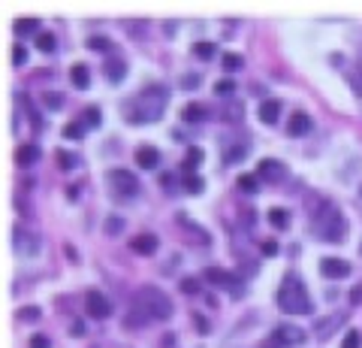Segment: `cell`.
I'll return each instance as SVG.
<instances>
[{"mask_svg":"<svg viewBox=\"0 0 362 348\" xmlns=\"http://www.w3.org/2000/svg\"><path fill=\"white\" fill-rule=\"evenodd\" d=\"M173 300H169L160 288L154 285H142L133 294V312L124 318V327H133V324H145V321H169L173 318Z\"/></svg>","mask_w":362,"mask_h":348,"instance_id":"6da1fadb","label":"cell"},{"mask_svg":"<svg viewBox=\"0 0 362 348\" xmlns=\"http://www.w3.org/2000/svg\"><path fill=\"white\" fill-rule=\"evenodd\" d=\"M166 103H169L166 85H145L127 103V121L130 125H154V121L163 118Z\"/></svg>","mask_w":362,"mask_h":348,"instance_id":"7a4b0ae2","label":"cell"},{"mask_svg":"<svg viewBox=\"0 0 362 348\" xmlns=\"http://www.w3.org/2000/svg\"><path fill=\"white\" fill-rule=\"evenodd\" d=\"M275 300H278L281 309L290 312V315H308V312L314 309L311 297H308V288H305V282L296 273H287L284 279H281Z\"/></svg>","mask_w":362,"mask_h":348,"instance_id":"3957f363","label":"cell"},{"mask_svg":"<svg viewBox=\"0 0 362 348\" xmlns=\"http://www.w3.org/2000/svg\"><path fill=\"white\" fill-rule=\"evenodd\" d=\"M311 228H314V233H317V240L338 245V242L344 240V233H347L344 212L338 209V206H332V203H326V206H320V212L314 215Z\"/></svg>","mask_w":362,"mask_h":348,"instance_id":"277c9868","label":"cell"},{"mask_svg":"<svg viewBox=\"0 0 362 348\" xmlns=\"http://www.w3.org/2000/svg\"><path fill=\"white\" fill-rule=\"evenodd\" d=\"M106 185L112 188V194H115L118 200H133L136 194H139V179H136L130 170H109Z\"/></svg>","mask_w":362,"mask_h":348,"instance_id":"5b68a950","label":"cell"},{"mask_svg":"<svg viewBox=\"0 0 362 348\" xmlns=\"http://www.w3.org/2000/svg\"><path fill=\"white\" fill-rule=\"evenodd\" d=\"M206 282L218 285L221 291H230L233 297H242V294H245V285H242V279H239V276H233L230 269H221V266H209V269H206Z\"/></svg>","mask_w":362,"mask_h":348,"instance_id":"8992f818","label":"cell"},{"mask_svg":"<svg viewBox=\"0 0 362 348\" xmlns=\"http://www.w3.org/2000/svg\"><path fill=\"white\" fill-rule=\"evenodd\" d=\"M13 249L21 257H33L40 252V237H37V233H30V230H25L21 224H16V228H13Z\"/></svg>","mask_w":362,"mask_h":348,"instance_id":"52a82bcc","label":"cell"},{"mask_svg":"<svg viewBox=\"0 0 362 348\" xmlns=\"http://www.w3.org/2000/svg\"><path fill=\"white\" fill-rule=\"evenodd\" d=\"M85 309H88V315L90 318H109L112 315V303L106 294H100V291H88L85 294Z\"/></svg>","mask_w":362,"mask_h":348,"instance_id":"ba28073f","label":"cell"},{"mask_svg":"<svg viewBox=\"0 0 362 348\" xmlns=\"http://www.w3.org/2000/svg\"><path fill=\"white\" fill-rule=\"evenodd\" d=\"M350 312L341 309V312H332L329 318H320V321H314V333L320 336V339H329V336L338 330V327H344V321H347Z\"/></svg>","mask_w":362,"mask_h":348,"instance_id":"9c48e42d","label":"cell"},{"mask_svg":"<svg viewBox=\"0 0 362 348\" xmlns=\"http://www.w3.org/2000/svg\"><path fill=\"white\" fill-rule=\"evenodd\" d=\"M272 342H278V345H302L305 333L299 327H293V324H278V327L272 330Z\"/></svg>","mask_w":362,"mask_h":348,"instance_id":"30bf717a","label":"cell"},{"mask_svg":"<svg viewBox=\"0 0 362 348\" xmlns=\"http://www.w3.org/2000/svg\"><path fill=\"white\" fill-rule=\"evenodd\" d=\"M257 176L266 179V182H281V179L287 176V167L281 161H275V158H263L259 167H257Z\"/></svg>","mask_w":362,"mask_h":348,"instance_id":"8fae6325","label":"cell"},{"mask_svg":"<svg viewBox=\"0 0 362 348\" xmlns=\"http://www.w3.org/2000/svg\"><path fill=\"white\" fill-rule=\"evenodd\" d=\"M320 273L326 279H344V276H350V261H344V257H323Z\"/></svg>","mask_w":362,"mask_h":348,"instance_id":"7c38bea8","label":"cell"},{"mask_svg":"<svg viewBox=\"0 0 362 348\" xmlns=\"http://www.w3.org/2000/svg\"><path fill=\"white\" fill-rule=\"evenodd\" d=\"M281 100L278 97H269V100H263V103H259V121H263V125H278V118H281Z\"/></svg>","mask_w":362,"mask_h":348,"instance_id":"4fadbf2b","label":"cell"},{"mask_svg":"<svg viewBox=\"0 0 362 348\" xmlns=\"http://www.w3.org/2000/svg\"><path fill=\"white\" fill-rule=\"evenodd\" d=\"M308 130H311V116L308 112H302V109H296L290 116V121H287V133L290 137H305Z\"/></svg>","mask_w":362,"mask_h":348,"instance_id":"5bb4252c","label":"cell"},{"mask_svg":"<svg viewBox=\"0 0 362 348\" xmlns=\"http://www.w3.org/2000/svg\"><path fill=\"white\" fill-rule=\"evenodd\" d=\"M136 164H139L142 170H154V167L160 164V152H157L154 145H139V149H136Z\"/></svg>","mask_w":362,"mask_h":348,"instance_id":"9a60e30c","label":"cell"},{"mask_svg":"<svg viewBox=\"0 0 362 348\" xmlns=\"http://www.w3.org/2000/svg\"><path fill=\"white\" fill-rule=\"evenodd\" d=\"M37 161H40V145L21 142L18 149H16V164H18V167H33Z\"/></svg>","mask_w":362,"mask_h":348,"instance_id":"2e32d148","label":"cell"},{"mask_svg":"<svg viewBox=\"0 0 362 348\" xmlns=\"http://www.w3.org/2000/svg\"><path fill=\"white\" fill-rule=\"evenodd\" d=\"M157 245H160V242H157L154 233H139V237L130 240V249H133L136 254H154Z\"/></svg>","mask_w":362,"mask_h":348,"instance_id":"e0dca14e","label":"cell"},{"mask_svg":"<svg viewBox=\"0 0 362 348\" xmlns=\"http://www.w3.org/2000/svg\"><path fill=\"white\" fill-rule=\"evenodd\" d=\"M103 73H106V79H109V82H124V76H127V61L109 58L106 67H103Z\"/></svg>","mask_w":362,"mask_h":348,"instance_id":"ac0fdd59","label":"cell"},{"mask_svg":"<svg viewBox=\"0 0 362 348\" xmlns=\"http://www.w3.org/2000/svg\"><path fill=\"white\" fill-rule=\"evenodd\" d=\"M16 37H28V33H37V37H40V18H33V16H25V18H18L16 21Z\"/></svg>","mask_w":362,"mask_h":348,"instance_id":"d6986e66","label":"cell"},{"mask_svg":"<svg viewBox=\"0 0 362 348\" xmlns=\"http://www.w3.org/2000/svg\"><path fill=\"white\" fill-rule=\"evenodd\" d=\"M70 79H73L76 88H82V91H85V88L90 85V70H88V64H73V67H70Z\"/></svg>","mask_w":362,"mask_h":348,"instance_id":"ffe728a7","label":"cell"},{"mask_svg":"<svg viewBox=\"0 0 362 348\" xmlns=\"http://www.w3.org/2000/svg\"><path fill=\"white\" fill-rule=\"evenodd\" d=\"M54 164H58L61 170H76V167L82 164V161H78V155H76V152H66V149H54Z\"/></svg>","mask_w":362,"mask_h":348,"instance_id":"44dd1931","label":"cell"},{"mask_svg":"<svg viewBox=\"0 0 362 348\" xmlns=\"http://www.w3.org/2000/svg\"><path fill=\"white\" fill-rule=\"evenodd\" d=\"M247 152H251V145H247V142H239V145H230V149H223V164L226 167H230V164H239L242 158H245V155Z\"/></svg>","mask_w":362,"mask_h":348,"instance_id":"7402d4cb","label":"cell"},{"mask_svg":"<svg viewBox=\"0 0 362 348\" xmlns=\"http://www.w3.org/2000/svg\"><path fill=\"white\" fill-rule=\"evenodd\" d=\"M269 224H272V228H278V230H287L290 228V212L284 206L269 209Z\"/></svg>","mask_w":362,"mask_h":348,"instance_id":"603a6c76","label":"cell"},{"mask_svg":"<svg viewBox=\"0 0 362 348\" xmlns=\"http://www.w3.org/2000/svg\"><path fill=\"white\" fill-rule=\"evenodd\" d=\"M202 158H206V155H202V149H197V145H190V149H187V158H185V164H181V170H185L187 176H194V170L202 164Z\"/></svg>","mask_w":362,"mask_h":348,"instance_id":"cb8c5ba5","label":"cell"},{"mask_svg":"<svg viewBox=\"0 0 362 348\" xmlns=\"http://www.w3.org/2000/svg\"><path fill=\"white\" fill-rule=\"evenodd\" d=\"M206 116H209V112H206V106H202V103H187L185 109H181V118H185V121H202Z\"/></svg>","mask_w":362,"mask_h":348,"instance_id":"d4e9b609","label":"cell"},{"mask_svg":"<svg viewBox=\"0 0 362 348\" xmlns=\"http://www.w3.org/2000/svg\"><path fill=\"white\" fill-rule=\"evenodd\" d=\"M235 185H239V188L245 191V194H257L259 176H254V173H242V176H239V182H235Z\"/></svg>","mask_w":362,"mask_h":348,"instance_id":"484cf974","label":"cell"},{"mask_svg":"<svg viewBox=\"0 0 362 348\" xmlns=\"http://www.w3.org/2000/svg\"><path fill=\"white\" fill-rule=\"evenodd\" d=\"M347 82H350V88H354V91L362 97V61L350 67V73H347Z\"/></svg>","mask_w":362,"mask_h":348,"instance_id":"4316f807","label":"cell"},{"mask_svg":"<svg viewBox=\"0 0 362 348\" xmlns=\"http://www.w3.org/2000/svg\"><path fill=\"white\" fill-rule=\"evenodd\" d=\"M242 64H245V58H242L239 52H226V55H223V70H226V73L242 70Z\"/></svg>","mask_w":362,"mask_h":348,"instance_id":"83f0119b","label":"cell"},{"mask_svg":"<svg viewBox=\"0 0 362 348\" xmlns=\"http://www.w3.org/2000/svg\"><path fill=\"white\" fill-rule=\"evenodd\" d=\"M54 43H58V40H54V33L42 30L40 37H37V49H40V52H45V55H52V52H54Z\"/></svg>","mask_w":362,"mask_h":348,"instance_id":"f1b7e54d","label":"cell"},{"mask_svg":"<svg viewBox=\"0 0 362 348\" xmlns=\"http://www.w3.org/2000/svg\"><path fill=\"white\" fill-rule=\"evenodd\" d=\"M194 55H197V58H202V61H209L211 55H214V43H206V40L194 43Z\"/></svg>","mask_w":362,"mask_h":348,"instance_id":"f546056e","label":"cell"},{"mask_svg":"<svg viewBox=\"0 0 362 348\" xmlns=\"http://www.w3.org/2000/svg\"><path fill=\"white\" fill-rule=\"evenodd\" d=\"M103 228H106V233H109V237H118V233L124 230V221H121L118 215H112V218H106V224H103Z\"/></svg>","mask_w":362,"mask_h":348,"instance_id":"4dcf8cb0","label":"cell"},{"mask_svg":"<svg viewBox=\"0 0 362 348\" xmlns=\"http://www.w3.org/2000/svg\"><path fill=\"white\" fill-rule=\"evenodd\" d=\"M42 100H45V106L49 109H61L64 106V94H54V91H45Z\"/></svg>","mask_w":362,"mask_h":348,"instance_id":"1f68e13d","label":"cell"},{"mask_svg":"<svg viewBox=\"0 0 362 348\" xmlns=\"http://www.w3.org/2000/svg\"><path fill=\"white\" fill-rule=\"evenodd\" d=\"M185 188L190 191V194H199V191L206 188V182H202L199 176H187V179H185Z\"/></svg>","mask_w":362,"mask_h":348,"instance_id":"d6a6232c","label":"cell"},{"mask_svg":"<svg viewBox=\"0 0 362 348\" xmlns=\"http://www.w3.org/2000/svg\"><path fill=\"white\" fill-rule=\"evenodd\" d=\"M178 288L185 291V294H197V291H199V282H197L194 276H185V279H181V285H178Z\"/></svg>","mask_w":362,"mask_h":348,"instance_id":"836d02e7","label":"cell"},{"mask_svg":"<svg viewBox=\"0 0 362 348\" xmlns=\"http://www.w3.org/2000/svg\"><path fill=\"white\" fill-rule=\"evenodd\" d=\"M214 91H218L221 97H226V94L235 91V82L233 79H221V82H214Z\"/></svg>","mask_w":362,"mask_h":348,"instance_id":"e575fe53","label":"cell"},{"mask_svg":"<svg viewBox=\"0 0 362 348\" xmlns=\"http://www.w3.org/2000/svg\"><path fill=\"white\" fill-rule=\"evenodd\" d=\"M88 46H90V49H97V52H109V49H112V43H109L106 37H90V40H88Z\"/></svg>","mask_w":362,"mask_h":348,"instance_id":"d590c367","label":"cell"},{"mask_svg":"<svg viewBox=\"0 0 362 348\" xmlns=\"http://www.w3.org/2000/svg\"><path fill=\"white\" fill-rule=\"evenodd\" d=\"M18 321H40V309L37 306H25L18 312Z\"/></svg>","mask_w":362,"mask_h":348,"instance_id":"8d00e7d4","label":"cell"},{"mask_svg":"<svg viewBox=\"0 0 362 348\" xmlns=\"http://www.w3.org/2000/svg\"><path fill=\"white\" fill-rule=\"evenodd\" d=\"M359 342H362V336H359V330H350L344 339H341V348H359Z\"/></svg>","mask_w":362,"mask_h":348,"instance_id":"74e56055","label":"cell"},{"mask_svg":"<svg viewBox=\"0 0 362 348\" xmlns=\"http://www.w3.org/2000/svg\"><path fill=\"white\" fill-rule=\"evenodd\" d=\"M82 116H88V125H90V128H97V125H100V109H97V106H88Z\"/></svg>","mask_w":362,"mask_h":348,"instance_id":"f35d334b","label":"cell"},{"mask_svg":"<svg viewBox=\"0 0 362 348\" xmlns=\"http://www.w3.org/2000/svg\"><path fill=\"white\" fill-rule=\"evenodd\" d=\"M82 133H85L82 125H66V128H64V137H66V140H78Z\"/></svg>","mask_w":362,"mask_h":348,"instance_id":"ab89813d","label":"cell"},{"mask_svg":"<svg viewBox=\"0 0 362 348\" xmlns=\"http://www.w3.org/2000/svg\"><path fill=\"white\" fill-rule=\"evenodd\" d=\"M13 61H16L18 67L28 61V52H25V46H16V49H13Z\"/></svg>","mask_w":362,"mask_h":348,"instance_id":"60d3db41","label":"cell"},{"mask_svg":"<svg viewBox=\"0 0 362 348\" xmlns=\"http://www.w3.org/2000/svg\"><path fill=\"white\" fill-rule=\"evenodd\" d=\"M30 348H49V339H45V336H33Z\"/></svg>","mask_w":362,"mask_h":348,"instance_id":"b9f144b4","label":"cell"},{"mask_svg":"<svg viewBox=\"0 0 362 348\" xmlns=\"http://www.w3.org/2000/svg\"><path fill=\"white\" fill-rule=\"evenodd\" d=\"M263 254H278V242H263Z\"/></svg>","mask_w":362,"mask_h":348,"instance_id":"7bdbcfd3","label":"cell"},{"mask_svg":"<svg viewBox=\"0 0 362 348\" xmlns=\"http://www.w3.org/2000/svg\"><path fill=\"white\" fill-rule=\"evenodd\" d=\"M85 333H88V330H85V324H82V321H76V324H73V336H85Z\"/></svg>","mask_w":362,"mask_h":348,"instance_id":"ee69618b","label":"cell"},{"mask_svg":"<svg viewBox=\"0 0 362 348\" xmlns=\"http://www.w3.org/2000/svg\"><path fill=\"white\" fill-rule=\"evenodd\" d=\"M194 321H197V327H199L202 333H206V330H209V321H206V318H202V315H197Z\"/></svg>","mask_w":362,"mask_h":348,"instance_id":"f6af8a7d","label":"cell"},{"mask_svg":"<svg viewBox=\"0 0 362 348\" xmlns=\"http://www.w3.org/2000/svg\"><path fill=\"white\" fill-rule=\"evenodd\" d=\"M359 300H362V288H356V291H354V297H350V303H359Z\"/></svg>","mask_w":362,"mask_h":348,"instance_id":"bcb514c9","label":"cell"},{"mask_svg":"<svg viewBox=\"0 0 362 348\" xmlns=\"http://www.w3.org/2000/svg\"><path fill=\"white\" fill-rule=\"evenodd\" d=\"M359 197H362V188H359Z\"/></svg>","mask_w":362,"mask_h":348,"instance_id":"7dc6e473","label":"cell"},{"mask_svg":"<svg viewBox=\"0 0 362 348\" xmlns=\"http://www.w3.org/2000/svg\"><path fill=\"white\" fill-rule=\"evenodd\" d=\"M359 252H362V245H359Z\"/></svg>","mask_w":362,"mask_h":348,"instance_id":"c3c4849f","label":"cell"}]
</instances>
